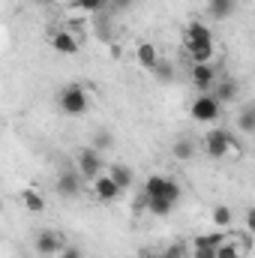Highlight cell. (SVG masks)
<instances>
[{
    "instance_id": "1",
    "label": "cell",
    "mask_w": 255,
    "mask_h": 258,
    "mask_svg": "<svg viewBox=\"0 0 255 258\" xmlns=\"http://www.w3.org/2000/svg\"><path fill=\"white\" fill-rule=\"evenodd\" d=\"M231 150H240V144H237V138H234L228 129H213V132H207V138H204V153H207V156L222 159V156H228Z\"/></svg>"
},
{
    "instance_id": "2",
    "label": "cell",
    "mask_w": 255,
    "mask_h": 258,
    "mask_svg": "<svg viewBox=\"0 0 255 258\" xmlns=\"http://www.w3.org/2000/svg\"><path fill=\"white\" fill-rule=\"evenodd\" d=\"M141 192L147 195V198H171L177 204L180 201V183L171 180V177H165V174H150L144 180V189Z\"/></svg>"
},
{
    "instance_id": "3",
    "label": "cell",
    "mask_w": 255,
    "mask_h": 258,
    "mask_svg": "<svg viewBox=\"0 0 255 258\" xmlns=\"http://www.w3.org/2000/svg\"><path fill=\"white\" fill-rule=\"evenodd\" d=\"M57 105H60V111H63V114H72V117L84 114V111H87V105H90L87 90H84L81 84H69V87H63V90H60Z\"/></svg>"
},
{
    "instance_id": "4",
    "label": "cell",
    "mask_w": 255,
    "mask_h": 258,
    "mask_svg": "<svg viewBox=\"0 0 255 258\" xmlns=\"http://www.w3.org/2000/svg\"><path fill=\"white\" fill-rule=\"evenodd\" d=\"M75 171L87 180H96L102 174V156L96 147H81L78 156H75Z\"/></svg>"
},
{
    "instance_id": "5",
    "label": "cell",
    "mask_w": 255,
    "mask_h": 258,
    "mask_svg": "<svg viewBox=\"0 0 255 258\" xmlns=\"http://www.w3.org/2000/svg\"><path fill=\"white\" fill-rule=\"evenodd\" d=\"M219 102H216V96L213 93H201L195 102H192V120H198V123H213L216 117H219Z\"/></svg>"
},
{
    "instance_id": "6",
    "label": "cell",
    "mask_w": 255,
    "mask_h": 258,
    "mask_svg": "<svg viewBox=\"0 0 255 258\" xmlns=\"http://www.w3.org/2000/svg\"><path fill=\"white\" fill-rule=\"evenodd\" d=\"M189 81L201 90V93H207V90H213V84L219 81V72H216V66L213 63H192Z\"/></svg>"
},
{
    "instance_id": "7",
    "label": "cell",
    "mask_w": 255,
    "mask_h": 258,
    "mask_svg": "<svg viewBox=\"0 0 255 258\" xmlns=\"http://www.w3.org/2000/svg\"><path fill=\"white\" fill-rule=\"evenodd\" d=\"M120 192H123V189L114 183V177H111V174H99V177L93 180V198H96V201H102V204L117 201Z\"/></svg>"
},
{
    "instance_id": "8",
    "label": "cell",
    "mask_w": 255,
    "mask_h": 258,
    "mask_svg": "<svg viewBox=\"0 0 255 258\" xmlns=\"http://www.w3.org/2000/svg\"><path fill=\"white\" fill-rule=\"evenodd\" d=\"M63 249H66V240L57 231H48V228H45V231L36 234V252H39V255H60Z\"/></svg>"
},
{
    "instance_id": "9",
    "label": "cell",
    "mask_w": 255,
    "mask_h": 258,
    "mask_svg": "<svg viewBox=\"0 0 255 258\" xmlns=\"http://www.w3.org/2000/svg\"><path fill=\"white\" fill-rule=\"evenodd\" d=\"M48 42H51V48H54L57 54H78V39H75L69 30H54Z\"/></svg>"
},
{
    "instance_id": "10",
    "label": "cell",
    "mask_w": 255,
    "mask_h": 258,
    "mask_svg": "<svg viewBox=\"0 0 255 258\" xmlns=\"http://www.w3.org/2000/svg\"><path fill=\"white\" fill-rule=\"evenodd\" d=\"M135 60L141 69H147V72H153L156 66L162 63V57H159V51H156V45H150V42H141L138 45V51H135Z\"/></svg>"
},
{
    "instance_id": "11",
    "label": "cell",
    "mask_w": 255,
    "mask_h": 258,
    "mask_svg": "<svg viewBox=\"0 0 255 258\" xmlns=\"http://www.w3.org/2000/svg\"><path fill=\"white\" fill-rule=\"evenodd\" d=\"M78 171H60L57 174V180H54V186H57V192L63 195V198H75L78 189H81V183H78Z\"/></svg>"
},
{
    "instance_id": "12",
    "label": "cell",
    "mask_w": 255,
    "mask_h": 258,
    "mask_svg": "<svg viewBox=\"0 0 255 258\" xmlns=\"http://www.w3.org/2000/svg\"><path fill=\"white\" fill-rule=\"evenodd\" d=\"M210 93L216 96V102H219V105L234 102V99H237V81H231V78H219V81L213 84V90H210Z\"/></svg>"
},
{
    "instance_id": "13",
    "label": "cell",
    "mask_w": 255,
    "mask_h": 258,
    "mask_svg": "<svg viewBox=\"0 0 255 258\" xmlns=\"http://www.w3.org/2000/svg\"><path fill=\"white\" fill-rule=\"evenodd\" d=\"M186 57L192 63H210L213 60V42H186Z\"/></svg>"
},
{
    "instance_id": "14",
    "label": "cell",
    "mask_w": 255,
    "mask_h": 258,
    "mask_svg": "<svg viewBox=\"0 0 255 258\" xmlns=\"http://www.w3.org/2000/svg\"><path fill=\"white\" fill-rule=\"evenodd\" d=\"M228 237L222 234V231H210V234H198V237H192V249H219L222 243H225Z\"/></svg>"
},
{
    "instance_id": "15",
    "label": "cell",
    "mask_w": 255,
    "mask_h": 258,
    "mask_svg": "<svg viewBox=\"0 0 255 258\" xmlns=\"http://www.w3.org/2000/svg\"><path fill=\"white\" fill-rule=\"evenodd\" d=\"M234 9H237V0H210L207 3V12L213 15V18H231L234 15Z\"/></svg>"
},
{
    "instance_id": "16",
    "label": "cell",
    "mask_w": 255,
    "mask_h": 258,
    "mask_svg": "<svg viewBox=\"0 0 255 258\" xmlns=\"http://www.w3.org/2000/svg\"><path fill=\"white\" fill-rule=\"evenodd\" d=\"M186 42H213V33L204 21H192L186 27Z\"/></svg>"
},
{
    "instance_id": "17",
    "label": "cell",
    "mask_w": 255,
    "mask_h": 258,
    "mask_svg": "<svg viewBox=\"0 0 255 258\" xmlns=\"http://www.w3.org/2000/svg\"><path fill=\"white\" fill-rule=\"evenodd\" d=\"M171 153H174V159L189 162L192 156H195V141H192V138H177L174 147H171Z\"/></svg>"
},
{
    "instance_id": "18",
    "label": "cell",
    "mask_w": 255,
    "mask_h": 258,
    "mask_svg": "<svg viewBox=\"0 0 255 258\" xmlns=\"http://www.w3.org/2000/svg\"><path fill=\"white\" fill-rule=\"evenodd\" d=\"M21 201H24V207H27L30 213H42V210H45V198L36 192V189H24V192H21Z\"/></svg>"
},
{
    "instance_id": "19",
    "label": "cell",
    "mask_w": 255,
    "mask_h": 258,
    "mask_svg": "<svg viewBox=\"0 0 255 258\" xmlns=\"http://www.w3.org/2000/svg\"><path fill=\"white\" fill-rule=\"evenodd\" d=\"M237 129L246 132V135H255V108L252 105H246V108L237 114Z\"/></svg>"
},
{
    "instance_id": "20",
    "label": "cell",
    "mask_w": 255,
    "mask_h": 258,
    "mask_svg": "<svg viewBox=\"0 0 255 258\" xmlns=\"http://www.w3.org/2000/svg\"><path fill=\"white\" fill-rule=\"evenodd\" d=\"M147 210H150L153 216H168V213L174 210V201H171V198H150Z\"/></svg>"
},
{
    "instance_id": "21",
    "label": "cell",
    "mask_w": 255,
    "mask_h": 258,
    "mask_svg": "<svg viewBox=\"0 0 255 258\" xmlns=\"http://www.w3.org/2000/svg\"><path fill=\"white\" fill-rule=\"evenodd\" d=\"M108 174L114 177V183H117L120 189H129V186H132V168H126V165H114Z\"/></svg>"
},
{
    "instance_id": "22",
    "label": "cell",
    "mask_w": 255,
    "mask_h": 258,
    "mask_svg": "<svg viewBox=\"0 0 255 258\" xmlns=\"http://www.w3.org/2000/svg\"><path fill=\"white\" fill-rule=\"evenodd\" d=\"M213 225H219V228H228L231 225V210L225 204H216L213 207Z\"/></svg>"
},
{
    "instance_id": "23",
    "label": "cell",
    "mask_w": 255,
    "mask_h": 258,
    "mask_svg": "<svg viewBox=\"0 0 255 258\" xmlns=\"http://www.w3.org/2000/svg\"><path fill=\"white\" fill-rule=\"evenodd\" d=\"M216 258H243V252L237 249V243H234V240H225V243L216 249Z\"/></svg>"
},
{
    "instance_id": "24",
    "label": "cell",
    "mask_w": 255,
    "mask_h": 258,
    "mask_svg": "<svg viewBox=\"0 0 255 258\" xmlns=\"http://www.w3.org/2000/svg\"><path fill=\"white\" fill-rule=\"evenodd\" d=\"M75 9H84V12H96V9H102L105 6V0H69Z\"/></svg>"
},
{
    "instance_id": "25",
    "label": "cell",
    "mask_w": 255,
    "mask_h": 258,
    "mask_svg": "<svg viewBox=\"0 0 255 258\" xmlns=\"http://www.w3.org/2000/svg\"><path fill=\"white\" fill-rule=\"evenodd\" d=\"M162 258H189V249L183 243H171L168 249H162Z\"/></svg>"
},
{
    "instance_id": "26",
    "label": "cell",
    "mask_w": 255,
    "mask_h": 258,
    "mask_svg": "<svg viewBox=\"0 0 255 258\" xmlns=\"http://www.w3.org/2000/svg\"><path fill=\"white\" fill-rule=\"evenodd\" d=\"M153 75H156L159 81H171V78H174V69H171V63H168V60H162V63L153 69Z\"/></svg>"
},
{
    "instance_id": "27",
    "label": "cell",
    "mask_w": 255,
    "mask_h": 258,
    "mask_svg": "<svg viewBox=\"0 0 255 258\" xmlns=\"http://www.w3.org/2000/svg\"><path fill=\"white\" fill-rule=\"evenodd\" d=\"M93 147H96L99 153H102V150H108V147H111V135H108V132L102 129L99 135H93Z\"/></svg>"
},
{
    "instance_id": "28",
    "label": "cell",
    "mask_w": 255,
    "mask_h": 258,
    "mask_svg": "<svg viewBox=\"0 0 255 258\" xmlns=\"http://www.w3.org/2000/svg\"><path fill=\"white\" fill-rule=\"evenodd\" d=\"M189 258H216V249H192L189 246Z\"/></svg>"
},
{
    "instance_id": "29",
    "label": "cell",
    "mask_w": 255,
    "mask_h": 258,
    "mask_svg": "<svg viewBox=\"0 0 255 258\" xmlns=\"http://www.w3.org/2000/svg\"><path fill=\"white\" fill-rule=\"evenodd\" d=\"M243 222H246V231L255 237V207H249V210H246V219H243Z\"/></svg>"
},
{
    "instance_id": "30",
    "label": "cell",
    "mask_w": 255,
    "mask_h": 258,
    "mask_svg": "<svg viewBox=\"0 0 255 258\" xmlns=\"http://www.w3.org/2000/svg\"><path fill=\"white\" fill-rule=\"evenodd\" d=\"M60 258H84V252L78 246H66L63 252H60Z\"/></svg>"
},
{
    "instance_id": "31",
    "label": "cell",
    "mask_w": 255,
    "mask_h": 258,
    "mask_svg": "<svg viewBox=\"0 0 255 258\" xmlns=\"http://www.w3.org/2000/svg\"><path fill=\"white\" fill-rule=\"evenodd\" d=\"M138 258H162V252H153V249H141Z\"/></svg>"
},
{
    "instance_id": "32",
    "label": "cell",
    "mask_w": 255,
    "mask_h": 258,
    "mask_svg": "<svg viewBox=\"0 0 255 258\" xmlns=\"http://www.w3.org/2000/svg\"><path fill=\"white\" fill-rule=\"evenodd\" d=\"M114 3H117V6H120V9H126L129 3H132V0H114Z\"/></svg>"
},
{
    "instance_id": "33",
    "label": "cell",
    "mask_w": 255,
    "mask_h": 258,
    "mask_svg": "<svg viewBox=\"0 0 255 258\" xmlns=\"http://www.w3.org/2000/svg\"><path fill=\"white\" fill-rule=\"evenodd\" d=\"M252 108H255V102H252Z\"/></svg>"
}]
</instances>
